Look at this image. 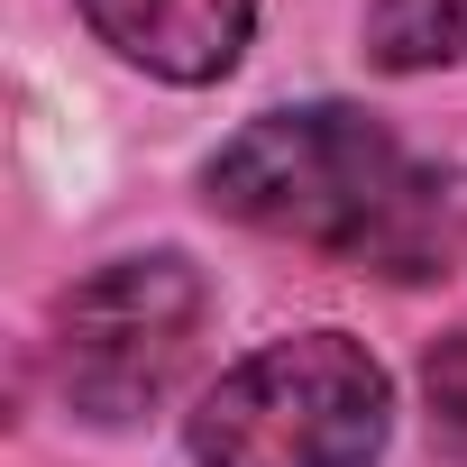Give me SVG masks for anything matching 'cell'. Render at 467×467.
I'll return each instance as SVG.
<instances>
[{"instance_id": "obj_1", "label": "cell", "mask_w": 467, "mask_h": 467, "mask_svg": "<svg viewBox=\"0 0 467 467\" xmlns=\"http://www.w3.org/2000/svg\"><path fill=\"white\" fill-rule=\"evenodd\" d=\"M202 192L220 220L321 248L385 285H440L467 266V165L403 156L358 101L257 110L202 165Z\"/></svg>"}, {"instance_id": "obj_2", "label": "cell", "mask_w": 467, "mask_h": 467, "mask_svg": "<svg viewBox=\"0 0 467 467\" xmlns=\"http://www.w3.org/2000/svg\"><path fill=\"white\" fill-rule=\"evenodd\" d=\"M394 431V376L348 330H294L220 367L183 440L202 467H376Z\"/></svg>"}, {"instance_id": "obj_3", "label": "cell", "mask_w": 467, "mask_h": 467, "mask_svg": "<svg viewBox=\"0 0 467 467\" xmlns=\"http://www.w3.org/2000/svg\"><path fill=\"white\" fill-rule=\"evenodd\" d=\"M202 321H211V285H202L192 257H174V248L110 257V266H92L83 285L56 294V321H47L56 394L83 421H138L192 367Z\"/></svg>"}, {"instance_id": "obj_4", "label": "cell", "mask_w": 467, "mask_h": 467, "mask_svg": "<svg viewBox=\"0 0 467 467\" xmlns=\"http://www.w3.org/2000/svg\"><path fill=\"white\" fill-rule=\"evenodd\" d=\"M83 19L110 56H129L156 83H220L248 56L257 0H83Z\"/></svg>"}, {"instance_id": "obj_5", "label": "cell", "mask_w": 467, "mask_h": 467, "mask_svg": "<svg viewBox=\"0 0 467 467\" xmlns=\"http://www.w3.org/2000/svg\"><path fill=\"white\" fill-rule=\"evenodd\" d=\"M367 65L376 74L467 65V0H367Z\"/></svg>"}, {"instance_id": "obj_6", "label": "cell", "mask_w": 467, "mask_h": 467, "mask_svg": "<svg viewBox=\"0 0 467 467\" xmlns=\"http://www.w3.org/2000/svg\"><path fill=\"white\" fill-rule=\"evenodd\" d=\"M421 394H431V431L467 458V330H449V339L421 358Z\"/></svg>"}]
</instances>
